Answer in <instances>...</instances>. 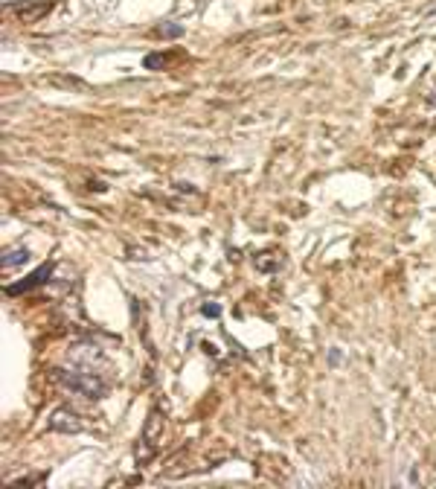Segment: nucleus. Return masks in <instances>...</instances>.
Segmentation results:
<instances>
[{
	"instance_id": "nucleus-1",
	"label": "nucleus",
	"mask_w": 436,
	"mask_h": 489,
	"mask_svg": "<svg viewBox=\"0 0 436 489\" xmlns=\"http://www.w3.org/2000/svg\"><path fill=\"white\" fill-rule=\"evenodd\" d=\"M58 382L67 390H73L76 396H85V399H102L105 390H108V385L93 370H61Z\"/></svg>"
},
{
	"instance_id": "nucleus-2",
	"label": "nucleus",
	"mask_w": 436,
	"mask_h": 489,
	"mask_svg": "<svg viewBox=\"0 0 436 489\" xmlns=\"http://www.w3.org/2000/svg\"><path fill=\"white\" fill-rule=\"evenodd\" d=\"M47 428H50V431H58V434H79L82 431V419L70 408H58V411L50 414Z\"/></svg>"
},
{
	"instance_id": "nucleus-3",
	"label": "nucleus",
	"mask_w": 436,
	"mask_h": 489,
	"mask_svg": "<svg viewBox=\"0 0 436 489\" xmlns=\"http://www.w3.org/2000/svg\"><path fill=\"white\" fill-rule=\"evenodd\" d=\"M26 262H29V251L26 248H9V251H4V257H0L4 271H15V268H21Z\"/></svg>"
},
{
	"instance_id": "nucleus-4",
	"label": "nucleus",
	"mask_w": 436,
	"mask_h": 489,
	"mask_svg": "<svg viewBox=\"0 0 436 489\" xmlns=\"http://www.w3.org/2000/svg\"><path fill=\"white\" fill-rule=\"evenodd\" d=\"M50 271H53V265H44V268H38L33 277H29L26 283H21V286H9V294H21L23 289H33V286H38V283H44V277H50Z\"/></svg>"
},
{
	"instance_id": "nucleus-5",
	"label": "nucleus",
	"mask_w": 436,
	"mask_h": 489,
	"mask_svg": "<svg viewBox=\"0 0 436 489\" xmlns=\"http://www.w3.org/2000/svg\"><path fill=\"white\" fill-rule=\"evenodd\" d=\"M15 12H18V18H23L26 23H33V21H38L41 15L50 12V4H41V6H33V9H21V6H18Z\"/></svg>"
},
{
	"instance_id": "nucleus-6",
	"label": "nucleus",
	"mask_w": 436,
	"mask_h": 489,
	"mask_svg": "<svg viewBox=\"0 0 436 489\" xmlns=\"http://www.w3.org/2000/svg\"><path fill=\"white\" fill-rule=\"evenodd\" d=\"M158 33H160V36H180V26H160Z\"/></svg>"
},
{
	"instance_id": "nucleus-7",
	"label": "nucleus",
	"mask_w": 436,
	"mask_h": 489,
	"mask_svg": "<svg viewBox=\"0 0 436 489\" xmlns=\"http://www.w3.org/2000/svg\"><path fill=\"white\" fill-rule=\"evenodd\" d=\"M158 65H163L160 55H148V58H146V68H158Z\"/></svg>"
}]
</instances>
